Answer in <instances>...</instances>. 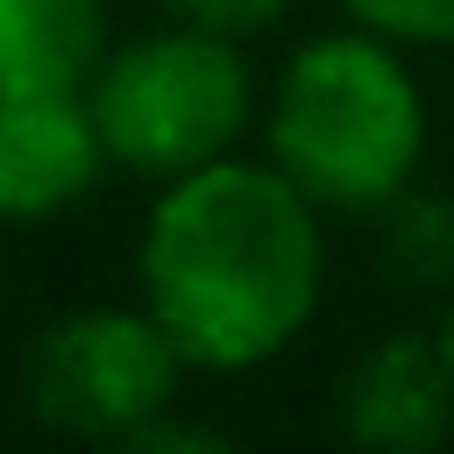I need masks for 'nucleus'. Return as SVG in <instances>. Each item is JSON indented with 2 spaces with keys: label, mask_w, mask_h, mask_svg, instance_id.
Segmentation results:
<instances>
[{
  "label": "nucleus",
  "mask_w": 454,
  "mask_h": 454,
  "mask_svg": "<svg viewBox=\"0 0 454 454\" xmlns=\"http://www.w3.org/2000/svg\"><path fill=\"white\" fill-rule=\"evenodd\" d=\"M326 213L270 156H213L156 184L135 298L206 376L277 362L326 291Z\"/></svg>",
  "instance_id": "1"
},
{
  "label": "nucleus",
  "mask_w": 454,
  "mask_h": 454,
  "mask_svg": "<svg viewBox=\"0 0 454 454\" xmlns=\"http://www.w3.org/2000/svg\"><path fill=\"white\" fill-rule=\"evenodd\" d=\"M426 85L411 50L376 28L305 35L262 92V156L319 213H383L426 163Z\"/></svg>",
  "instance_id": "2"
},
{
  "label": "nucleus",
  "mask_w": 454,
  "mask_h": 454,
  "mask_svg": "<svg viewBox=\"0 0 454 454\" xmlns=\"http://www.w3.org/2000/svg\"><path fill=\"white\" fill-rule=\"evenodd\" d=\"M85 106L99 121V142L114 170L128 177H177L213 156H234L241 135L262 121L255 71L241 35L170 21L128 43H106L99 71L85 78Z\"/></svg>",
  "instance_id": "3"
},
{
  "label": "nucleus",
  "mask_w": 454,
  "mask_h": 454,
  "mask_svg": "<svg viewBox=\"0 0 454 454\" xmlns=\"http://www.w3.org/2000/svg\"><path fill=\"white\" fill-rule=\"evenodd\" d=\"M184 376H192V362L177 355V340L156 326V312L142 298L135 305H78L28 340L21 397L50 433L135 447V433L149 419L177 411Z\"/></svg>",
  "instance_id": "4"
},
{
  "label": "nucleus",
  "mask_w": 454,
  "mask_h": 454,
  "mask_svg": "<svg viewBox=\"0 0 454 454\" xmlns=\"http://www.w3.org/2000/svg\"><path fill=\"white\" fill-rule=\"evenodd\" d=\"M114 170L85 92H0V227L71 213Z\"/></svg>",
  "instance_id": "5"
},
{
  "label": "nucleus",
  "mask_w": 454,
  "mask_h": 454,
  "mask_svg": "<svg viewBox=\"0 0 454 454\" xmlns=\"http://www.w3.org/2000/svg\"><path fill=\"white\" fill-rule=\"evenodd\" d=\"M447 419H454V376L440 333H383L376 348L355 355L340 383V426L355 447L426 454L433 440H447Z\"/></svg>",
  "instance_id": "6"
},
{
  "label": "nucleus",
  "mask_w": 454,
  "mask_h": 454,
  "mask_svg": "<svg viewBox=\"0 0 454 454\" xmlns=\"http://www.w3.org/2000/svg\"><path fill=\"white\" fill-rule=\"evenodd\" d=\"M106 43L99 0H0V92H85Z\"/></svg>",
  "instance_id": "7"
},
{
  "label": "nucleus",
  "mask_w": 454,
  "mask_h": 454,
  "mask_svg": "<svg viewBox=\"0 0 454 454\" xmlns=\"http://www.w3.org/2000/svg\"><path fill=\"white\" fill-rule=\"evenodd\" d=\"M390 213V255L411 284H454V199H419V184L404 199L383 206Z\"/></svg>",
  "instance_id": "8"
},
{
  "label": "nucleus",
  "mask_w": 454,
  "mask_h": 454,
  "mask_svg": "<svg viewBox=\"0 0 454 454\" xmlns=\"http://www.w3.org/2000/svg\"><path fill=\"white\" fill-rule=\"evenodd\" d=\"M340 21L376 28L404 50H454V0H333Z\"/></svg>",
  "instance_id": "9"
},
{
  "label": "nucleus",
  "mask_w": 454,
  "mask_h": 454,
  "mask_svg": "<svg viewBox=\"0 0 454 454\" xmlns=\"http://www.w3.org/2000/svg\"><path fill=\"white\" fill-rule=\"evenodd\" d=\"M170 21H192V28H220V35H262V28H277L298 0H156Z\"/></svg>",
  "instance_id": "10"
},
{
  "label": "nucleus",
  "mask_w": 454,
  "mask_h": 454,
  "mask_svg": "<svg viewBox=\"0 0 454 454\" xmlns=\"http://www.w3.org/2000/svg\"><path fill=\"white\" fill-rule=\"evenodd\" d=\"M440 355H447V376H454V291H447V312H440Z\"/></svg>",
  "instance_id": "11"
},
{
  "label": "nucleus",
  "mask_w": 454,
  "mask_h": 454,
  "mask_svg": "<svg viewBox=\"0 0 454 454\" xmlns=\"http://www.w3.org/2000/svg\"><path fill=\"white\" fill-rule=\"evenodd\" d=\"M0 248H7V227H0Z\"/></svg>",
  "instance_id": "12"
}]
</instances>
